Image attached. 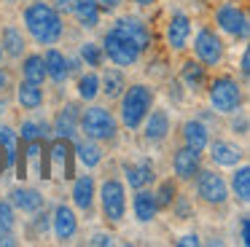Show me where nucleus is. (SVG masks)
<instances>
[{"mask_svg":"<svg viewBox=\"0 0 250 247\" xmlns=\"http://www.w3.org/2000/svg\"><path fill=\"white\" fill-rule=\"evenodd\" d=\"M24 24H27L30 35L43 46H51L62 38V19L57 14V8H51L49 3H33L24 11Z\"/></svg>","mask_w":250,"mask_h":247,"instance_id":"1","label":"nucleus"},{"mask_svg":"<svg viewBox=\"0 0 250 247\" xmlns=\"http://www.w3.org/2000/svg\"><path fill=\"white\" fill-rule=\"evenodd\" d=\"M153 107V91L143 83H135L129 89L121 91V124L126 129L143 126V118L148 116V110Z\"/></svg>","mask_w":250,"mask_h":247,"instance_id":"2","label":"nucleus"},{"mask_svg":"<svg viewBox=\"0 0 250 247\" xmlns=\"http://www.w3.org/2000/svg\"><path fill=\"white\" fill-rule=\"evenodd\" d=\"M78 126L83 129L89 140L94 143H110L119 132V124H116L113 113L108 107H100V105H92L78 116Z\"/></svg>","mask_w":250,"mask_h":247,"instance_id":"3","label":"nucleus"},{"mask_svg":"<svg viewBox=\"0 0 250 247\" xmlns=\"http://www.w3.org/2000/svg\"><path fill=\"white\" fill-rule=\"evenodd\" d=\"M207 94H210V105L215 107L218 113H234L239 107V102H242V89H239V83L234 78H229V75H221V78L212 81Z\"/></svg>","mask_w":250,"mask_h":247,"instance_id":"4","label":"nucleus"},{"mask_svg":"<svg viewBox=\"0 0 250 247\" xmlns=\"http://www.w3.org/2000/svg\"><path fill=\"white\" fill-rule=\"evenodd\" d=\"M196 193L205 204L210 207H223L229 202V185L218 172L212 169H199L196 172Z\"/></svg>","mask_w":250,"mask_h":247,"instance_id":"5","label":"nucleus"},{"mask_svg":"<svg viewBox=\"0 0 250 247\" xmlns=\"http://www.w3.org/2000/svg\"><path fill=\"white\" fill-rule=\"evenodd\" d=\"M103 54H108L110 62H116L119 67H129V64H135L137 59H140V48L135 46V43L129 41V38H124L119 30H110L108 35H105L103 41Z\"/></svg>","mask_w":250,"mask_h":247,"instance_id":"6","label":"nucleus"},{"mask_svg":"<svg viewBox=\"0 0 250 247\" xmlns=\"http://www.w3.org/2000/svg\"><path fill=\"white\" fill-rule=\"evenodd\" d=\"M100 202H103V212L108 220L113 223H121L126 212V196H124V185L121 180L110 177V180L103 183V191H100Z\"/></svg>","mask_w":250,"mask_h":247,"instance_id":"7","label":"nucleus"},{"mask_svg":"<svg viewBox=\"0 0 250 247\" xmlns=\"http://www.w3.org/2000/svg\"><path fill=\"white\" fill-rule=\"evenodd\" d=\"M215 19H218V24H221L223 32H229V35H234V38H237V35L239 38H248V14H245L239 5L223 3L221 8H218Z\"/></svg>","mask_w":250,"mask_h":247,"instance_id":"8","label":"nucleus"},{"mask_svg":"<svg viewBox=\"0 0 250 247\" xmlns=\"http://www.w3.org/2000/svg\"><path fill=\"white\" fill-rule=\"evenodd\" d=\"M194 51L202 64H218L223 59V43L212 30H199L194 41Z\"/></svg>","mask_w":250,"mask_h":247,"instance_id":"9","label":"nucleus"},{"mask_svg":"<svg viewBox=\"0 0 250 247\" xmlns=\"http://www.w3.org/2000/svg\"><path fill=\"white\" fill-rule=\"evenodd\" d=\"M172 169H175V175L180 177V180H194L196 177V172L202 169V159H199V150H194V148H180L178 153H175V159H172Z\"/></svg>","mask_w":250,"mask_h":247,"instance_id":"10","label":"nucleus"},{"mask_svg":"<svg viewBox=\"0 0 250 247\" xmlns=\"http://www.w3.org/2000/svg\"><path fill=\"white\" fill-rule=\"evenodd\" d=\"M207 145H210V159L215 161V164L221 166H237L245 161V153L237 148V145L226 143V140H207Z\"/></svg>","mask_w":250,"mask_h":247,"instance_id":"11","label":"nucleus"},{"mask_svg":"<svg viewBox=\"0 0 250 247\" xmlns=\"http://www.w3.org/2000/svg\"><path fill=\"white\" fill-rule=\"evenodd\" d=\"M51 226H54V236L60 242H67L76 236L78 231V220H76V212H73L70 207H65V204H60V207L54 209V218H51Z\"/></svg>","mask_w":250,"mask_h":247,"instance_id":"12","label":"nucleus"},{"mask_svg":"<svg viewBox=\"0 0 250 247\" xmlns=\"http://www.w3.org/2000/svg\"><path fill=\"white\" fill-rule=\"evenodd\" d=\"M116 30L121 32L124 38H129L132 43H135L137 48H146L148 43H151V32H148V27L143 24L140 19H132V16H124V19H119L116 21Z\"/></svg>","mask_w":250,"mask_h":247,"instance_id":"13","label":"nucleus"},{"mask_svg":"<svg viewBox=\"0 0 250 247\" xmlns=\"http://www.w3.org/2000/svg\"><path fill=\"white\" fill-rule=\"evenodd\" d=\"M146 124V140L148 143H162L164 137L169 134V116L167 110H148V116L143 118Z\"/></svg>","mask_w":250,"mask_h":247,"instance_id":"14","label":"nucleus"},{"mask_svg":"<svg viewBox=\"0 0 250 247\" xmlns=\"http://www.w3.org/2000/svg\"><path fill=\"white\" fill-rule=\"evenodd\" d=\"M8 196H11V207L22 209V212H38L43 207V193L27 185H17Z\"/></svg>","mask_w":250,"mask_h":247,"instance_id":"15","label":"nucleus"},{"mask_svg":"<svg viewBox=\"0 0 250 247\" xmlns=\"http://www.w3.org/2000/svg\"><path fill=\"white\" fill-rule=\"evenodd\" d=\"M188 35H191V19L186 14H172V19H169L167 24V41L172 48H186V43H188Z\"/></svg>","mask_w":250,"mask_h":247,"instance_id":"16","label":"nucleus"},{"mask_svg":"<svg viewBox=\"0 0 250 247\" xmlns=\"http://www.w3.org/2000/svg\"><path fill=\"white\" fill-rule=\"evenodd\" d=\"M78 107L76 105H65L60 113H57V118H54V132H57V137H62V140H73L76 137V132H78Z\"/></svg>","mask_w":250,"mask_h":247,"instance_id":"17","label":"nucleus"},{"mask_svg":"<svg viewBox=\"0 0 250 247\" xmlns=\"http://www.w3.org/2000/svg\"><path fill=\"white\" fill-rule=\"evenodd\" d=\"M43 64H46V78H51L54 83H65L67 73H70V64H67L65 54L57 51V48H49L43 54Z\"/></svg>","mask_w":250,"mask_h":247,"instance_id":"18","label":"nucleus"},{"mask_svg":"<svg viewBox=\"0 0 250 247\" xmlns=\"http://www.w3.org/2000/svg\"><path fill=\"white\" fill-rule=\"evenodd\" d=\"M124 175H126V183L132 188H146L148 183L156 180V169H153V164L148 159H143L140 164H126Z\"/></svg>","mask_w":250,"mask_h":247,"instance_id":"19","label":"nucleus"},{"mask_svg":"<svg viewBox=\"0 0 250 247\" xmlns=\"http://www.w3.org/2000/svg\"><path fill=\"white\" fill-rule=\"evenodd\" d=\"M132 207H135V215H137L140 223H151V220L156 218V212H159L156 199H153V191H146V188H137Z\"/></svg>","mask_w":250,"mask_h":247,"instance_id":"20","label":"nucleus"},{"mask_svg":"<svg viewBox=\"0 0 250 247\" xmlns=\"http://www.w3.org/2000/svg\"><path fill=\"white\" fill-rule=\"evenodd\" d=\"M73 202H76L78 209H83V212H89L94 204V180L92 175H81L76 180V185H73Z\"/></svg>","mask_w":250,"mask_h":247,"instance_id":"21","label":"nucleus"},{"mask_svg":"<svg viewBox=\"0 0 250 247\" xmlns=\"http://www.w3.org/2000/svg\"><path fill=\"white\" fill-rule=\"evenodd\" d=\"M0 48H3V51H6L11 59H19V57H22L24 48H27L22 30H17L14 24H8L6 30H3V43H0Z\"/></svg>","mask_w":250,"mask_h":247,"instance_id":"22","label":"nucleus"},{"mask_svg":"<svg viewBox=\"0 0 250 247\" xmlns=\"http://www.w3.org/2000/svg\"><path fill=\"white\" fill-rule=\"evenodd\" d=\"M207 129H205V124H199V121H186L183 124V143L188 145V148H194V150H205L207 148Z\"/></svg>","mask_w":250,"mask_h":247,"instance_id":"23","label":"nucleus"},{"mask_svg":"<svg viewBox=\"0 0 250 247\" xmlns=\"http://www.w3.org/2000/svg\"><path fill=\"white\" fill-rule=\"evenodd\" d=\"M70 14L76 16L83 27H97V21H100V3H97V0H76V5H73Z\"/></svg>","mask_w":250,"mask_h":247,"instance_id":"24","label":"nucleus"},{"mask_svg":"<svg viewBox=\"0 0 250 247\" xmlns=\"http://www.w3.org/2000/svg\"><path fill=\"white\" fill-rule=\"evenodd\" d=\"M17 100L24 110H35V107L43 105V91L38 89V83H30V81H22L17 91Z\"/></svg>","mask_w":250,"mask_h":247,"instance_id":"25","label":"nucleus"},{"mask_svg":"<svg viewBox=\"0 0 250 247\" xmlns=\"http://www.w3.org/2000/svg\"><path fill=\"white\" fill-rule=\"evenodd\" d=\"M126 89V78L121 70L116 67H108L103 73V94L108 97V100H116V97H121V91Z\"/></svg>","mask_w":250,"mask_h":247,"instance_id":"26","label":"nucleus"},{"mask_svg":"<svg viewBox=\"0 0 250 247\" xmlns=\"http://www.w3.org/2000/svg\"><path fill=\"white\" fill-rule=\"evenodd\" d=\"M22 78L24 81H30V83H43V78H46V64H43V57L41 54H30L27 59H24V64H22Z\"/></svg>","mask_w":250,"mask_h":247,"instance_id":"27","label":"nucleus"},{"mask_svg":"<svg viewBox=\"0 0 250 247\" xmlns=\"http://www.w3.org/2000/svg\"><path fill=\"white\" fill-rule=\"evenodd\" d=\"M231 191H234V199L239 204H248L250 202V169L248 166H239L231 177Z\"/></svg>","mask_w":250,"mask_h":247,"instance_id":"28","label":"nucleus"},{"mask_svg":"<svg viewBox=\"0 0 250 247\" xmlns=\"http://www.w3.org/2000/svg\"><path fill=\"white\" fill-rule=\"evenodd\" d=\"M51 164L60 175H65V172L70 175V145H67V140L60 137V143L51 145Z\"/></svg>","mask_w":250,"mask_h":247,"instance_id":"29","label":"nucleus"},{"mask_svg":"<svg viewBox=\"0 0 250 247\" xmlns=\"http://www.w3.org/2000/svg\"><path fill=\"white\" fill-rule=\"evenodd\" d=\"M76 153H78V161H81V164H86L89 169H92V166H97L100 159H103V150H100V145L94 143V140L78 143L76 145Z\"/></svg>","mask_w":250,"mask_h":247,"instance_id":"30","label":"nucleus"},{"mask_svg":"<svg viewBox=\"0 0 250 247\" xmlns=\"http://www.w3.org/2000/svg\"><path fill=\"white\" fill-rule=\"evenodd\" d=\"M180 75H183V83L194 91H199L202 86H205V67H202L199 62H186Z\"/></svg>","mask_w":250,"mask_h":247,"instance_id":"31","label":"nucleus"},{"mask_svg":"<svg viewBox=\"0 0 250 247\" xmlns=\"http://www.w3.org/2000/svg\"><path fill=\"white\" fill-rule=\"evenodd\" d=\"M0 148L6 153V166L17 164V134L8 126H0Z\"/></svg>","mask_w":250,"mask_h":247,"instance_id":"32","label":"nucleus"},{"mask_svg":"<svg viewBox=\"0 0 250 247\" xmlns=\"http://www.w3.org/2000/svg\"><path fill=\"white\" fill-rule=\"evenodd\" d=\"M97 94H100V78H97V75H94V73L81 75V78H78V97L86 100V102H92Z\"/></svg>","mask_w":250,"mask_h":247,"instance_id":"33","label":"nucleus"},{"mask_svg":"<svg viewBox=\"0 0 250 247\" xmlns=\"http://www.w3.org/2000/svg\"><path fill=\"white\" fill-rule=\"evenodd\" d=\"M175 196H178V188H175L172 180H164L159 185V191H153V199H156V207L159 209H167L175 204Z\"/></svg>","mask_w":250,"mask_h":247,"instance_id":"34","label":"nucleus"},{"mask_svg":"<svg viewBox=\"0 0 250 247\" xmlns=\"http://www.w3.org/2000/svg\"><path fill=\"white\" fill-rule=\"evenodd\" d=\"M17 218H14V207L11 202H0V234H11Z\"/></svg>","mask_w":250,"mask_h":247,"instance_id":"35","label":"nucleus"},{"mask_svg":"<svg viewBox=\"0 0 250 247\" xmlns=\"http://www.w3.org/2000/svg\"><path fill=\"white\" fill-rule=\"evenodd\" d=\"M81 57L86 59L89 67H100L103 64V46H97V43H83Z\"/></svg>","mask_w":250,"mask_h":247,"instance_id":"36","label":"nucleus"},{"mask_svg":"<svg viewBox=\"0 0 250 247\" xmlns=\"http://www.w3.org/2000/svg\"><path fill=\"white\" fill-rule=\"evenodd\" d=\"M38 126H35L33 121H24L22 124V140H27V143H33V140H38Z\"/></svg>","mask_w":250,"mask_h":247,"instance_id":"37","label":"nucleus"},{"mask_svg":"<svg viewBox=\"0 0 250 247\" xmlns=\"http://www.w3.org/2000/svg\"><path fill=\"white\" fill-rule=\"evenodd\" d=\"M188 245H199V236L196 234H188V236H183V239H178V247H188Z\"/></svg>","mask_w":250,"mask_h":247,"instance_id":"38","label":"nucleus"},{"mask_svg":"<svg viewBox=\"0 0 250 247\" xmlns=\"http://www.w3.org/2000/svg\"><path fill=\"white\" fill-rule=\"evenodd\" d=\"M92 245H113V236L110 234H97V236H92Z\"/></svg>","mask_w":250,"mask_h":247,"instance_id":"39","label":"nucleus"},{"mask_svg":"<svg viewBox=\"0 0 250 247\" xmlns=\"http://www.w3.org/2000/svg\"><path fill=\"white\" fill-rule=\"evenodd\" d=\"M239 236H242V245H248V215H245L242 220H239Z\"/></svg>","mask_w":250,"mask_h":247,"instance_id":"40","label":"nucleus"},{"mask_svg":"<svg viewBox=\"0 0 250 247\" xmlns=\"http://www.w3.org/2000/svg\"><path fill=\"white\" fill-rule=\"evenodd\" d=\"M73 5H76V0H57V11H65V14H70Z\"/></svg>","mask_w":250,"mask_h":247,"instance_id":"41","label":"nucleus"},{"mask_svg":"<svg viewBox=\"0 0 250 247\" xmlns=\"http://www.w3.org/2000/svg\"><path fill=\"white\" fill-rule=\"evenodd\" d=\"M8 89V73L3 67H0V94H3V91Z\"/></svg>","mask_w":250,"mask_h":247,"instance_id":"42","label":"nucleus"},{"mask_svg":"<svg viewBox=\"0 0 250 247\" xmlns=\"http://www.w3.org/2000/svg\"><path fill=\"white\" fill-rule=\"evenodd\" d=\"M248 64H250V59H248V51H245V54H242V67H239V70H242V75H245V78L250 75V67H248Z\"/></svg>","mask_w":250,"mask_h":247,"instance_id":"43","label":"nucleus"},{"mask_svg":"<svg viewBox=\"0 0 250 247\" xmlns=\"http://www.w3.org/2000/svg\"><path fill=\"white\" fill-rule=\"evenodd\" d=\"M119 3H121V0H103V8L113 11V8H119Z\"/></svg>","mask_w":250,"mask_h":247,"instance_id":"44","label":"nucleus"},{"mask_svg":"<svg viewBox=\"0 0 250 247\" xmlns=\"http://www.w3.org/2000/svg\"><path fill=\"white\" fill-rule=\"evenodd\" d=\"M0 245H14V239L8 234H0Z\"/></svg>","mask_w":250,"mask_h":247,"instance_id":"45","label":"nucleus"},{"mask_svg":"<svg viewBox=\"0 0 250 247\" xmlns=\"http://www.w3.org/2000/svg\"><path fill=\"white\" fill-rule=\"evenodd\" d=\"M6 169V153H3V148H0V172Z\"/></svg>","mask_w":250,"mask_h":247,"instance_id":"46","label":"nucleus"},{"mask_svg":"<svg viewBox=\"0 0 250 247\" xmlns=\"http://www.w3.org/2000/svg\"><path fill=\"white\" fill-rule=\"evenodd\" d=\"M135 3H137V5H153L156 0H135Z\"/></svg>","mask_w":250,"mask_h":247,"instance_id":"47","label":"nucleus"},{"mask_svg":"<svg viewBox=\"0 0 250 247\" xmlns=\"http://www.w3.org/2000/svg\"><path fill=\"white\" fill-rule=\"evenodd\" d=\"M0 57H3V48H0Z\"/></svg>","mask_w":250,"mask_h":247,"instance_id":"48","label":"nucleus"}]
</instances>
